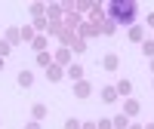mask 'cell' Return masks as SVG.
<instances>
[{
  "instance_id": "cell-1",
  "label": "cell",
  "mask_w": 154,
  "mask_h": 129,
  "mask_svg": "<svg viewBox=\"0 0 154 129\" xmlns=\"http://www.w3.org/2000/svg\"><path fill=\"white\" fill-rule=\"evenodd\" d=\"M108 9H111V16L117 19V22H133V12H136L133 3H111Z\"/></svg>"
}]
</instances>
